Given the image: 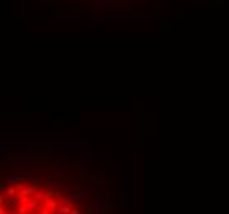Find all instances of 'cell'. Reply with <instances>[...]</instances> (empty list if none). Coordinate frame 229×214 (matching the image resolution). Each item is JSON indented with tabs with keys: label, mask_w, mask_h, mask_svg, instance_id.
<instances>
[{
	"label": "cell",
	"mask_w": 229,
	"mask_h": 214,
	"mask_svg": "<svg viewBox=\"0 0 229 214\" xmlns=\"http://www.w3.org/2000/svg\"><path fill=\"white\" fill-rule=\"evenodd\" d=\"M71 214H81V211H79V209H76V208H74L73 211H71Z\"/></svg>",
	"instance_id": "10"
},
{
	"label": "cell",
	"mask_w": 229,
	"mask_h": 214,
	"mask_svg": "<svg viewBox=\"0 0 229 214\" xmlns=\"http://www.w3.org/2000/svg\"><path fill=\"white\" fill-rule=\"evenodd\" d=\"M3 204H7L8 209H17L20 201H18V196H10V198H7V203H3Z\"/></svg>",
	"instance_id": "1"
},
{
	"label": "cell",
	"mask_w": 229,
	"mask_h": 214,
	"mask_svg": "<svg viewBox=\"0 0 229 214\" xmlns=\"http://www.w3.org/2000/svg\"><path fill=\"white\" fill-rule=\"evenodd\" d=\"M59 204H66V206H71V208H73L74 198H69V199H59Z\"/></svg>",
	"instance_id": "6"
},
{
	"label": "cell",
	"mask_w": 229,
	"mask_h": 214,
	"mask_svg": "<svg viewBox=\"0 0 229 214\" xmlns=\"http://www.w3.org/2000/svg\"><path fill=\"white\" fill-rule=\"evenodd\" d=\"M25 206H27V209H28V212H33V211H36V209H38V199H35V201L31 199V201L28 203V204H25Z\"/></svg>",
	"instance_id": "4"
},
{
	"label": "cell",
	"mask_w": 229,
	"mask_h": 214,
	"mask_svg": "<svg viewBox=\"0 0 229 214\" xmlns=\"http://www.w3.org/2000/svg\"><path fill=\"white\" fill-rule=\"evenodd\" d=\"M0 214H10V212L5 211V206H3V204H0Z\"/></svg>",
	"instance_id": "9"
},
{
	"label": "cell",
	"mask_w": 229,
	"mask_h": 214,
	"mask_svg": "<svg viewBox=\"0 0 229 214\" xmlns=\"http://www.w3.org/2000/svg\"><path fill=\"white\" fill-rule=\"evenodd\" d=\"M17 211H18V214H27V212H28V209H27L25 204H20V206L17 208Z\"/></svg>",
	"instance_id": "7"
},
{
	"label": "cell",
	"mask_w": 229,
	"mask_h": 214,
	"mask_svg": "<svg viewBox=\"0 0 229 214\" xmlns=\"http://www.w3.org/2000/svg\"><path fill=\"white\" fill-rule=\"evenodd\" d=\"M51 211H53V209H50V208H45V209H41V211L38 212V214H51Z\"/></svg>",
	"instance_id": "8"
},
{
	"label": "cell",
	"mask_w": 229,
	"mask_h": 214,
	"mask_svg": "<svg viewBox=\"0 0 229 214\" xmlns=\"http://www.w3.org/2000/svg\"><path fill=\"white\" fill-rule=\"evenodd\" d=\"M71 211H73V208H71V206H66V204H59L56 214H71Z\"/></svg>",
	"instance_id": "2"
},
{
	"label": "cell",
	"mask_w": 229,
	"mask_h": 214,
	"mask_svg": "<svg viewBox=\"0 0 229 214\" xmlns=\"http://www.w3.org/2000/svg\"><path fill=\"white\" fill-rule=\"evenodd\" d=\"M22 181V176H7L5 178V183L7 184H12V186H15L17 183Z\"/></svg>",
	"instance_id": "3"
},
{
	"label": "cell",
	"mask_w": 229,
	"mask_h": 214,
	"mask_svg": "<svg viewBox=\"0 0 229 214\" xmlns=\"http://www.w3.org/2000/svg\"><path fill=\"white\" fill-rule=\"evenodd\" d=\"M45 196H46V191H41V189H36L35 194H33V198L38 199V201H40V199H45Z\"/></svg>",
	"instance_id": "5"
}]
</instances>
